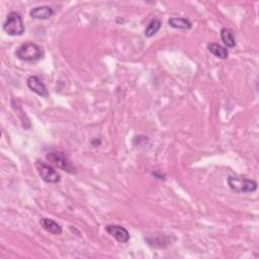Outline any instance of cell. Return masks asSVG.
Listing matches in <instances>:
<instances>
[{
  "instance_id": "cell-5",
  "label": "cell",
  "mask_w": 259,
  "mask_h": 259,
  "mask_svg": "<svg viewBox=\"0 0 259 259\" xmlns=\"http://www.w3.org/2000/svg\"><path fill=\"white\" fill-rule=\"evenodd\" d=\"M41 178L47 183H58L61 180L60 174L52 166L38 160L35 164Z\"/></svg>"
},
{
  "instance_id": "cell-7",
  "label": "cell",
  "mask_w": 259,
  "mask_h": 259,
  "mask_svg": "<svg viewBox=\"0 0 259 259\" xmlns=\"http://www.w3.org/2000/svg\"><path fill=\"white\" fill-rule=\"evenodd\" d=\"M27 87L30 88L33 92L36 94L43 96V97H48L49 92L46 87V85L41 81V79L38 76H30L26 80Z\"/></svg>"
},
{
  "instance_id": "cell-10",
  "label": "cell",
  "mask_w": 259,
  "mask_h": 259,
  "mask_svg": "<svg viewBox=\"0 0 259 259\" xmlns=\"http://www.w3.org/2000/svg\"><path fill=\"white\" fill-rule=\"evenodd\" d=\"M168 24L173 27L178 28V30H191L193 27V23L190 20L184 18H171L168 20Z\"/></svg>"
},
{
  "instance_id": "cell-1",
  "label": "cell",
  "mask_w": 259,
  "mask_h": 259,
  "mask_svg": "<svg viewBox=\"0 0 259 259\" xmlns=\"http://www.w3.org/2000/svg\"><path fill=\"white\" fill-rule=\"evenodd\" d=\"M16 56L22 61L35 62L43 58L44 52L35 43H24L17 50Z\"/></svg>"
},
{
  "instance_id": "cell-6",
  "label": "cell",
  "mask_w": 259,
  "mask_h": 259,
  "mask_svg": "<svg viewBox=\"0 0 259 259\" xmlns=\"http://www.w3.org/2000/svg\"><path fill=\"white\" fill-rule=\"evenodd\" d=\"M106 231L117 241L121 243H127L130 240V233L126 228L120 225H108Z\"/></svg>"
},
{
  "instance_id": "cell-11",
  "label": "cell",
  "mask_w": 259,
  "mask_h": 259,
  "mask_svg": "<svg viewBox=\"0 0 259 259\" xmlns=\"http://www.w3.org/2000/svg\"><path fill=\"white\" fill-rule=\"evenodd\" d=\"M208 50L214 56H216L217 58L222 59V60H226L229 57L228 50L225 47L217 44V43H209V44H208Z\"/></svg>"
},
{
  "instance_id": "cell-13",
  "label": "cell",
  "mask_w": 259,
  "mask_h": 259,
  "mask_svg": "<svg viewBox=\"0 0 259 259\" xmlns=\"http://www.w3.org/2000/svg\"><path fill=\"white\" fill-rule=\"evenodd\" d=\"M161 22L159 20H153L149 24L148 26L146 27L145 32H144V34H145V36L147 38H152L153 36H155L158 32H159V30L161 28Z\"/></svg>"
},
{
  "instance_id": "cell-3",
  "label": "cell",
  "mask_w": 259,
  "mask_h": 259,
  "mask_svg": "<svg viewBox=\"0 0 259 259\" xmlns=\"http://www.w3.org/2000/svg\"><path fill=\"white\" fill-rule=\"evenodd\" d=\"M227 183L231 191L237 194H251L257 190V182L238 176H229Z\"/></svg>"
},
{
  "instance_id": "cell-8",
  "label": "cell",
  "mask_w": 259,
  "mask_h": 259,
  "mask_svg": "<svg viewBox=\"0 0 259 259\" xmlns=\"http://www.w3.org/2000/svg\"><path fill=\"white\" fill-rule=\"evenodd\" d=\"M54 10L51 6L48 5H43V6H37L31 9L30 11V16L35 19V20H41V21H45L49 20L53 17Z\"/></svg>"
},
{
  "instance_id": "cell-9",
  "label": "cell",
  "mask_w": 259,
  "mask_h": 259,
  "mask_svg": "<svg viewBox=\"0 0 259 259\" xmlns=\"http://www.w3.org/2000/svg\"><path fill=\"white\" fill-rule=\"evenodd\" d=\"M40 223H41V226L44 228L47 232H49L51 234L61 235L62 232H63L62 227L58 223H57L56 221H54L52 219L43 218V219H41Z\"/></svg>"
},
{
  "instance_id": "cell-12",
  "label": "cell",
  "mask_w": 259,
  "mask_h": 259,
  "mask_svg": "<svg viewBox=\"0 0 259 259\" xmlns=\"http://www.w3.org/2000/svg\"><path fill=\"white\" fill-rule=\"evenodd\" d=\"M221 39L223 44L227 48H235L236 47V40L233 36V33L227 27H223L221 30Z\"/></svg>"
},
{
  "instance_id": "cell-2",
  "label": "cell",
  "mask_w": 259,
  "mask_h": 259,
  "mask_svg": "<svg viewBox=\"0 0 259 259\" xmlns=\"http://www.w3.org/2000/svg\"><path fill=\"white\" fill-rule=\"evenodd\" d=\"M3 30L8 36L17 37L22 36L24 33V22L22 17L19 12H9L3 23Z\"/></svg>"
},
{
  "instance_id": "cell-4",
  "label": "cell",
  "mask_w": 259,
  "mask_h": 259,
  "mask_svg": "<svg viewBox=\"0 0 259 259\" xmlns=\"http://www.w3.org/2000/svg\"><path fill=\"white\" fill-rule=\"evenodd\" d=\"M46 158L48 159V161L55 167L59 168L63 171H66L68 172V173H75V167L73 166V164L71 163V161L65 155V153L61 151L53 150L47 153Z\"/></svg>"
}]
</instances>
